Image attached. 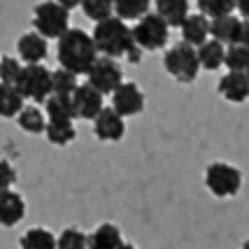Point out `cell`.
I'll return each mask as SVG.
<instances>
[{"label": "cell", "instance_id": "7402d4cb", "mask_svg": "<svg viewBox=\"0 0 249 249\" xmlns=\"http://www.w3.org/2000/svg\"><path fill=\"white\" fill-rule=\"evenodd\" d=\"M44 135L47 140L56 144V147H65L70 142H75L77 130L72 121H49L47 119V126H44Z\"/></svg>", "mask_w": 249, "mask_h": 249}, {"label": "cell", "instance_id": "7a4b0ae2", "mask_svg": "<svg viewBox=\"0 0 249 249\" xmlns=\"http://www.w3.org/2000/svg\"><path fill=\"white\" fill-rule=\"evenodd\" d=\"M98 56L100 54L93 44V37L82 28H68L58 37V47H56L58 65L75 75H87Z\"/></svg>", "mask_w": 249, "mask_h": 249}, {"label": "cell", "instance_id": "5bb4252c", "mask_svg": "<svg viewBox=\"0 0 249 249\" xmlns=\"http://www.w3.org/2000/svg\"><path fill=\"white\" fill-rule=\"evenodd\" d=\"M47 37H42L40 33H23L17 42V54L23 65L28 63H42L47 58Z\"/></svg>", "mask_w": 249, "mask_h": 249}, {"label": "cell", "instance_id": "836d02e7", "mask_svg": "<svg viewBox=\"0 0 249 249\" xmlns=\"http://www.w3.org/2000/svg\"><path fill=\"white\" fill-rule=\"evenodd\" d=\"M235 7L240 10L242 19H249V0H235Z\"/></svg>", "mask_w": 249, "mask_h": 249}, {"label": "cell", "instance_id": "1f68e13d", "mask_svg": "<svg viewBox=\"0 0 249 249\" xmlns=\"http://www.w3.org/2000/svg\"><path fill=\"white\" fill-rule=\"evenodd\" d=\"M17 182V170L10 161L0 159V189H12V184Z\"/></svg>", "mask_w": 249, "mask_h": 249}, {"label": "cell", "instance_id": "d4e9b609", "mask_svg": "<svg viewBox=\"0 0 249 249\" xmlns=\"http://www.w3.org/2000/svg\"><path fill=\"white\" fill-rule=\"evenodd\" d=\"M152 0H114V17L124 21H138L142 14L149 12Z\"/></svg>", "mask_w": 249, "mask_h": 249}, {"label": "cell", "instance_id": "74e56055", "mask_svg": "<svg viewBox=\"0 0 249 249\" xmlns=\"http://www.w3.org/2000/svg\"><path fill=\"white\" fill-rule=\"evenodd\" d=\"M245 75H247V79H249V68H247V72H245Z\"/></svg>", "mask_w": 249, "mask_h": 249}, {"label": "cell", "instance_id": "d590c367", "mask_svg": "<svg viewBox=\"0 0 249 249\" xmlns=\"http://www.w3.org/2000/svg\"><path fill=\"white\" fill-rule=\"evenodd\" d=\"M119 249H138L135 247V245H130V242H126V240H124V242H121V247Z\"/></svg>", "mask_w": 249, "mask_h": 249}, {"label": "cell", "instance_id": "484cf974", "mask_svg": "<svg viewBox=\"0 0 249 249\" xmlns=\"http://www.w3.org/2000/svg\"><path fill=\"white\" fill-rule=\"evenodd\" d=\"M224 65L228 68V72H247L249 47H242V44H226Z\"/></svg>", "mask_w": 249, "mask_h": 249}, {"label": "cell", "instance_id": "f1b7e54d", "mask_svg": "<svg viewBox=\"0 0 249 249\" xmlns=\"http://www.w3.org/2000/svg\"><path fill=\"white\" fill-rule=\"evenodd\" d=\"M56 249H87V233L75 226L63 228L56 238Z\"/></svg>", "mask_w": 249, "mask_h": 249}, {"label": "cell", "instance_id": "ac0fdd59", "mask_svg": "<svg viewBox=\"0 0 249 249\" xmlns=\"http://www.w3.org/2000/svg\"><path fill=\"white\" fill-rule=\"evenodd\" d=\"M156 14L170 28H179L182 21L189 17V0H154Z\"/></svg>", "mask_w": 249, "mask_h": 249}, {"label": "cell", "instance_id": "7c38bea8", "mask_svg": "<svg viewBox=\"0 0 249 249\" xmlns=\"http://www.w3.org/2000/svg\"><path fill=\"white\" fill-rule=\"evenodd\" d=\"M26 214V200L14 189H0V226H17Z\"/></svg>", "mask_w": 249, "mask_h": 249}, {"label": "cell", "instance_id": "ba28073f", "mask_svg": "<svg viewBox=\"0 0 249 249\" xmlns=\"http://www.w3.org/2000/svg\"><path fill=\"white\" fill-rule=\"evenodd\" d=\"M89 84L93 89H98L103 96H109L114 89L124 82V70L117 58H109V56H98L93 65L89 68Z\"/></svg>", "mask_w": 249, "mask_h": 249}, {"label": "cell", "instance_id": "30bf717a", "mask_svg": "<svg viewBox=\"0 0 249 249\" xmlns=\"http://www.w3.org/2000/svg\"><path fill=\"white\" fill-rule=\"evenodd\" d=\"M72 105H75V114L77 119H84V121H93L96 114L100 109L105 107V96L93 89L89 82L84 84H77V89L72 91Z\"/></svg>", "mask_w": 249, "mask_h": 249}, {"label": "cell", "instance_id": "83f0119b", "mask_svg": "<svg viewBox=\"0 0 249 249\" xmlns=\"http://www.w3.org/2000/svg\"><path fill=\"white\" fill-rule=\"evenodd\" d=\"M77 84H79L77 75L65 68H58L52 72V93H56V96H72Z\"/></svg>", "mask_w": 249, "mask_h": 249}, {"label": "cell", "instance_id": "4fadbf2b", "mask_svg": "<svg viewBox=\"0 0 249 249\" xmlns=\"http://www.w3.org/2000/svg\"><path fill=\"white\" fill-rule=\"evenodd\" d=\"M219 96L226 98L228 103L242 105L249 100V79L245 72H226L219 79Z\"/></svg>", "mask_w": 249, "mask_h": 249}, {"label": "cell", "instance_id": "2e32d148", "mask_svg": "<svg viewBox=\"0 0 249 249\" xmlns=\"http://www.w3.org/2000/svg\"><path fill=\"white\" fill-rule=\"evenodd\" d=\"M121 242H124V235H121L119 226L114 224H100V226L87 235V249H119Z\"/></svg>", "mask_w": 249, "mask_h": 249}, {"label": "cell", "instance_id": "cb8c5ba5", "mask_svg": "<svg viewBox=\"0 0 249 249\" xmlns=\"http://www.w3.org/2000/svg\"><path fill=\"white\" fill-rule=\"evenodd\" d=\"M21 249H56V238L52 231H47L42 226L28 228L19 240Z\"/></svg>", "mask_w": 249, "mask_h": 249}, {"label": "cell", "instance_id": "8fae6325", "mask_svg": "<svg viewBox=\"0 0 249 249\" xmlns=\"http://www.w3.org/2000/svg\"><path fill=\"white\" fill-rule=\"evenodd\" d=\"M93 133L100 142H119L126 135V119L117 109L103 107L93 119Z\"/></svg>", "mask_w": 249, "mask_h": 249}, {"label": "cell", "instance_id": "e575fe53", "mask_svg": "<svg viewBox=\"0 0 249 249\" xmlns=\"http://www.w3.org/2000/svg\"><path fill=\"white\" fill-rule=\"evenodd\" d=\"M56 2L70 12V10H75V7H79V2H82V0H56Z\"/></svg>", "mask_w": 249, "mask_h": 249}, {"label": "cell", "instance_id": "4dcf8cb0", "mask_svg": "<svg viewBox=\"0 0 249 249\" xmlns=\"http://www.w3.org/2000/svg\"><path fill=\"white\" fill-rule=\"evenodd\" d=\"M23 63L14 56H2L0 58V82L5 84H17V79L21 75Z\"/></svg>", "mask_w": 249, "mask_h": 249}, {"label": "cell", "instance_id": "f546056e", "mask_svg": "<svg viewBox=\"0 0 249 249\" xmlns=\"http://www.w3.org/2000/svg\"><path fill=\"white\" fill-rule=\"evenodd\" d=\"M196 5H198L200 14H205L210 19L233 14V10H235V0H196Z\"/></svg>", "mask_w": 249, "mask_h": 249}, {"label": "cell", "instance_id": "3957f363", "mask_svg": "<svg viewBox=\"0 0 249 249\" xmlns=\"http://www.w3.org/2000/svg\"><path fill=\"white\" fill-rule=\"evenodd\" d=\"M163 68H165V72L173 77L175 82H179V84H194L196 79H198V72H200L196 47L186 44L184 40H179V42L173 44L163 54Z\"/></svg>", "mask_w": 249, "mask_h": 249}, {"label": "cell", "instance_id": "277c9868", "mask_svg": "<svg viewBox=\"0 0 249 249\" xmlns=\"http://www.w3.org/2000/svg\"><path fill=\"white\" fill-rule=\"evenodd\" d=\"M33 26L47 40H58L70 28V12L56 0H44L33 10Z\"/></svg>", "mask_w": 249, "mask_h": 249}, {"label": "cell", "instance_id": "8d00e7d4", "mask_svg": "<svg viewBox=\"0 0 249 249\" xmlns=\"http://www.w3.org/2000/svg\"><path fill=\"white\" fill-rule=\"evenodd\" d=\"M242 249H249V240H247V242H245V245H242Z\"/></svg>", "mask_w": 249, "mask_h": 249}, {"label": "cell", "instance_id": "603a6c76", "mask_svg": "<svg viewBox=\"0 0 249 249\" xmlns=\"http://www.w3.org/2000/svg\"><path fill=\"white\" fill-rule=\"evenodd\" d=\"M17 121H19V126H21L26 133H31V135H40L44 133V126H47V117H44V112L35 103L33 105H23L21 112L17 114Z\"/></svg>", "mask_w": 249, "mask_h": 249}, {"label": "cell", "instance_id": "52a82bcc", "mask_svg": "<svg viewBox=\"0 0 249 249\" xmlns=\"http://www.w3.org/2000/svg\"><path fill=\"white\" fill-rule=\"evenodd\" d=\"M14 87L19 89V93L26 100H33L35 105H40L52 93V70H47L42 63L23 65Z\"/></svg>", "mask_w": 249, "mask_h": 249}, {"label": "cell", "instance_id": "5b68a950", "mask_svg": "<svg viewBox=\"0 0 249 249\" xmlns=\"http://www.w3.org/2000/svg\"><path fill=\"white\" fill-rule=\"evenodd\" d=\"M133 31V40L142 52H159L165 47L168 37H170V26L163 21L156 12H147L135 21Z\"/></svg>", "mask_w": 249, "mask_h": 249}, {"label": "cell", "instance_id": "44dd1931", "mask_svg": "<svg viewBox=\"0 0 249 249\" xmlns=\"http://www.w3.org/2000/svg\"><path fill=\"white\" fill-rule=\"evenodd\" d=\"M238 17L233 14H224V17H214L210 19V37L221 44H231L235 37V28H238Z\"/></svg>", "mask_w": 249, "mask_h": 249}, {"label": "cell", "instance_id": "ffe728a7", "mask_svg": "<svg viewBox=\"0 0 249 249\" xmlns=\"http://www.w3.org/2000/svg\"><path fill=\"white\" fill-rule=\"evenodd\" d=\"M26 105V98L19 93V89L14 84L0 82V117L2 119H14L21 107Z\"/></svg>", "mask_w": 249, "mask_h": 249}, {"label": "cell", "instance_id": "e0dca14e", "mask_svg": "<svg viewBox=\"0 0 249 249\" xmlns=\"http://www.w3.org/2000/svg\"><path fill=\"white\" fill-rule=\"evenodd\" d=\"M44 117L49 121H75V105L70 96H56L49 93L44 100Z\"/></svg>", "mask_w": 249, "mask_h": 249}, {"label": "cell", "instance_id": "8992f818", "mask_svg": "<svg viewBox=\"0 0 249 249\" xmlns=\"http://www.w3.org/2000/svg\"><path fill=\"white\" fill-rule=\"evenodd\" d=\"M205 186L217 198H233L242 189V173L231 163L214 161L205 170Z\"/></svg>", "mask_w": 249, "mask_h": 249}, {"label": "cell", "instance_id": "4316f807", "mask_svg": "<svg viewBox=\"0 0 249 249\" xmlns=\"http://www.w3.org/2000/svg\"><path fill=\"white\" fill-rule=\"evenodd\" d=\"M79 7L91 21H103L114 14V0H82Z\"/></svg>", "mask_w": 249, "mask_h": 249}, {"label": "cell", "instance_id": "d6986e66", "mask_svg": "<svg viewBox=\"0 0 249 249\" xmlns=\"http://www.w3.org/2000/svg\"><path fill=\"white\" fill-rule=\"evenodd\" d=\"M224 54H226V44L217 42L212 37H207L200 47H196V56H198V63L205 70H219L224 65Z\"/></svg>", "mask_w": 249, "mask_h": 249}, {"label": "cell", "instance_id": "6da1fadb", "mask_svg": "<svg viewBox=\"0 0 249 249\" xmlns=\"http://www.w3.org/2000/svg\"><path fill=\"white\" fill-rule=\"evenodd\" d=\"M91 37H93V44L100 56H109V58L126 56L130 63H140L142 54H144L133 40V31L128 28V23L114 14L103 21H96Z\"/></svg>", "mask_w": 249, "mask_h": 249}, {"label": "cell", "instance_id": "9c48e42d", "mask_svg": "<svg viewBox=\"0 0 249 249\" xmlns=\"http://www.w3.org/2000/svg\"><path fill=\"white\" fill-rule=\"evenodd\" d=\"M109 96H112V109H117L124 119L138 117L144 109V103H147L144 93L140 91V87L135 82H121Z\"/></svg>", "mask_w": 249, "mask_h": 249}, {"label": "cell", "instance_id": "9a60e30c", "mask_svg": "<svg viewBox=\"0 0 249 249\" xmlns=\"http://www.w3.org/2000/svg\"><path fill=\"white\" fill-rule=\"evenodd\" d=\"M179 31H182V40L186 44L200 47L210 37V17L200 14V12L198 14H189L184 21H182Z\"/></svg>", "mask_w": 249, "mask_h": 249}, {"label": "cell", "instance_id": "d6a6232c", "mask_svg": "<svg viewBox=\"0 0 249 249\" xmlns=\"http://www.w3.org/2000/svg\"><path fill=\"white\" fill-rule=\"evenodd\" d=\"M231 44H242V47H249V19H240L238 28H235V37Z\"/></svg>", "mask_w": 249, "mask_h": 249}]
</instances>
